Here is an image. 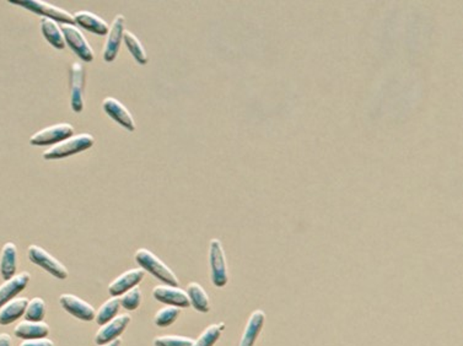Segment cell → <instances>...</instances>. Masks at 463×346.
<instances>
[{"instance_id": "6da1fadb", "label": "cell", "mask_w": 463, "mask_h": 346, "mask_svg": "<svg viewBox=\"0 0 463 346\" xmlns=\"http://www.w3.org/2000/svg\"><path fill=\"white\" fill-rule=\"evenodd\" d=\"M134 258L141 268L144 269L145 272H149L152 277L160 280L161 283L171 285V286L180 285V280L176 277V274L149 249H138Z\"/></svg>"}, {"instance_id": "7a4b0ae2", "label": "cell", "mask_w": 463, "mask_h": 346, "mask_svg": "<svg viewBox=\"0 0 463 346\" xmlns=\"http://www.w3.org/2000/svg\"><path fill=\"white\" fill-rule=\"evenodd\" d=\"M95 144V138L90 134H79L73 135L64 142H58L53 147H51L47 152H44V160H58L64 157H72L79 152H85Z\"/></svg>"}, {"instance_id": "3957f363", "label": "cell", "mask_w": 463, "mask_h": 346, "mask_svg": "<svg viewBox=\"0 0 463 346\" xmlns=\"http://www.w3.org/2000/svg\"><path fill=\"white\" fill-rule=\"evenodd\" d=\"M210 279L216 288H224L229 281V270L223 244L220 239H213L209 244Z\"/></svg>"}, {"instance_id": "277c9868", "label": "cell", "mask_w": 463, "mask_h": 346, "mask_svg": "<svg viewBox=\"0 0 463 346\" xmlns=\"http://www.w3.org/2000/svg\"><path fill=\"white\" fill-rule=\"evenodd\" d=\"M10 4L19 5L25 9L32 11L34 14L41 15L46 19L54 20L63 25H74L73 15L69 14L68 11L60 9L58 6H54L44 1V0H9Z\"/></svg>"}, {"instance_id": "5b68a950", "label": "cell", "mask_w": 463, "mask_h": 346, "mask_svg": "<svg viewBox=\"0 0 463 346\" xmlns=\"http://www.w3.org/2000/svg\"><path fill=\"white\" fill-rule=\"evenodd\" d=\"M27 255H29L31 263L39 265V268H42L47 273L53 275L54 278L59 279V280H65L68 278V269L65 268L58 259L54 258L52 254H49L47 251L41 248L39 246L31 244L27 249Z\"/></svg>"}, {"instance_id": "8992f818", "label": "cell", "mask_w": 463, "mask_h": 346, "mask_svg": "<svg viewBox=\"0 0 463 346\" xmlns=\"http://www.w3.org/2000/svg\"><path fill=\"white\" fill-rule=\"evenodd\" d=\"M73 135V126H70L68 123H59V124H54V126L44 128V129L34 133V135L30 138V144L34 147L56 145Z\"/></svg>"}, {"instance_id": "52a82bcc", "label": "cell", "mask_w": 463, "mask_h": 346, "mask_svg": "<svg viewBox=\"0 0 463 346\" xmlns=\"http://www.w3.org/2000/svg\"><path fill=\"white\" fill-rule=\"evenodd\" d=\"M60 29L63 32L65 44H68L69 47L73 49L74 53L86 63L93 62L95 53H93L91 46L89 44L88 39H85L83 32L77 29L74 25H62Z\"/></svg>"}, {"instance_id": "ba28073f", "label": "cell", "mask_w": 463, "mask_h": 346, "mask_svg": "<svg viewBox=\"0 0 463 346\" xmlns=\"http://www.w3.org/2000/svg\"><path fill=\"white\" fill-rule=\"evenodd\" d=\"M126 31V19L123 15H117L113 20L107 34V39L103 48V59L105 62L111 63L117 58L119 47L123 41V34Z\"/></svg>"}, {"instance_id": "9c48e42d", "label": "cell", "mask_w": 463, "mask_h": 346, "mask_svg": "<svg viewBox=\"0 0 463 346\" xmlns=\"http://www.w3.org/2000/svg\"><path fill=\"white\" fill-rule=\"evenodd\" d=\"M152 298L166 306L178 308H187L190 306L187 291L180 288V286H171L165 284L157 285L152 290Z\"/></svg>"}, {"instance_id": "30bf717a", "label": "cell", "mask_w": 463, "mask_h": 346, "mask_svg": "<svg viewBox=\"0 0 463 346\" xmlns=\"http://www.w3.org/2000/svg\"><path fill=\"white\" fill-rule=\"evenodd\" d=\"M84 88H85V68L75 62L70 69V106L75 113L84 109Z\"/></svg>"}, {"instance_id": "8fae6325", "label": "cell", "mask_w": 463, "mask_h": 346, "mask_svg": "<svg viewBox=\"0 0 463 346\" xmlns=\"http://www.w3.org/2000/svg\"><path fill=\"white\" fill-rule=\"evenodd\" d=\"M59 303L69 314H72L74 317L78 318L84 322L93 321L95 316H96V311L90 303L84 301L75 295H72V293L60 295Z\"/></svg>"}, {"instance_id": "7c38bea8", "label": "cell", "mask_w": 463, "mask_h": 346, "mask_svg": "<svg viewBox=\"0 0 463 346\" xmlns=\"http://www.w3.org/2000/svg\"><path fill=\"white\" fill-rule=\"evenodd\" d=\"M129 323H131V316L127 313H123V314L113 318L98 329V332L95 335V344L98 346L105 345V344L116 340L126 331Z\"/></svg>"}, {"instance_id": "4fadbf2b", "label": "cell", "mask_w": 463, "mask_h": 346, "mask_svg": "<svg viewBox=\"0 0 463 346\" xmlns=\"http://www.w3.org/2000/svg\"><path fill=\"white\" fill-rule=\"evenodd\" d=\"M145 270L142 268L129 269L127 272L121 274L119 277L115 279L112 283L108 285V293L112 298H119L123 293H127L133 288L138 286L142 283L145 277Z\"/></svg>"}, {"instance_id": "5bb4252c", "label": "cell", "mask_w": 463, "mask_h": 346, "mask_svg": "<svg viewBox=\"0 0 463 346\" xmlns=\"http://www.w3.org/2000/svg\"><path fill=\"white\" fill-rule=\"evenodd\" d=\"M103 108L108 117L112 118L115 122L119 126L126 128L128 132L136 131V122L133 119L132 114L128 111L127 107L118 101L117 98H106L103 100Z\"/></svg>"}, {"instance_id": "9a60e30c", "label": "cell", "mask_w": 463, "mask_h": 346, "mask_svg": "<svg viewBox=\"0 0 463 346\" xmlns=\"http://www.w3.org/2000/svg\"><path fill=\"white\" fill-rule=\"evenodd\" d=\"M31 275L27 272L16 274L9 280H5V283L0 285V308L3 307L5 303L16 298L21 291H24L29 285Z\"/></svg>"}, {"instance_id": "2e32d148", "label": "cell", "mask_w": 463, "mask_h": 346, "mask_svg": "<svg viewBox=\"0 0 463 346\" xmlns=\"http://www.w3.org/2000/svg\"><path fill=\"white\" fill-rule=\"evenodd\" d=\"M264 322H266V313L262 310L254 311L246 323L244 334L240 339L239 346H254L259 333L263 328Z\"/></svg>"}, {"instance_id": "e0dca14e", "label": "cell", "mask_w": 463, "mask_h": 346, "mask_svg": "<svg viewBox=\"0 0 463 346\" xmlns=\"http://www.w3.org/2000/svg\"><path fill=\"white\" fill-rule=\"evenodd\" d=\"M75 24L98 36H106L110 31L107 22L90 11H78L73 15Z\"/></svg>"}, {"instance_id": "ac0fdd59", "label": "cell", "mask_w": 463, "mask_h": 346, "mask_svg": "<svg viewBox=\"0 0 463 346\" xmlns=\"http://www.w3.org/2000/svg\"><path fill=\"white\" fill-rule=\"evenodd\" d=\"M29 305V300L26 298H15L5 303L0 308V324L1 326H9L11 323L16 322L19 318L24 316L26 308Z\"/></svg>"}, {"instance_id": "d6986e66", "label": "cell", "mask_w": 463, "mask_h": 346, "mask_svg": "<svg viewBox=\"0 0 463 346\" xmlns=\"http://www.w3.org/2000/svg\"><path fill=\"white\" fill-rule=\"evenodd\" d=\"M18 269V248L13 242L3 246L0 253V275L4 280H9L16 275Z\"/></svg>"}, {"instance_id": "ffe728a7", "label": "cell", "mask_w": 463, "mask_h": 346, "mask_svg": "<svg viewBox=\"0 0 463 346\" xmlns=\"http://www.w3.org/2000/svg\"><path fill=\"white\" fill-rule=\"evenodd\" d=\"M15 337L22 340H32V339H42L48 337L49 327L47 323L31 322L24 321L19 323L14 329Z\"/></svg>"}, {"instance_id": "44dd1931", "label": "cell", "mask_w": 463, "mask_h": 346, "mask_svg": "<svg viewBox=\"0 0 463 346\" xmlns=\"http://www.w3.org/2000/svg\"><path fill=\"white\" fill-rule=\"evenodd\" d=\"M187 295L190 298L192 307L197 312L208 313L210 311V301L208 293H205L203 286L198 283H190L187 286Z\"/></svg>"}, {"instance_id": "7402d4cb", "label": "cell", "mask_w": 463, "mask_h": 346, "mask_svg": "<svg viewBox=\"0 0 463 346\" xmlns=\"http://www.w3.org/2000/svg\"><path fill=\"white\" fill-rule=\"evenodd\" d=\"M41 31L44 34V39H47L48 44L53 46L54 48L63 49L67 46L62 29L57 24V21L44 18L41 20Z\"/></svg>"}, {"instance_id": "603a6c76", "label": "cell", "mask_w": 463, "mask_h": 346, "mask_svg": "<svg viewBox=\"0 0 463 346\" xmlns=\"http://www.w3.org/2000/svg\"><path fill=\"white\" fill-rule=\"evenodd\" d=\"M123 42L126 44V47H127L128 51L132 54L133 58L137 60L138 64H141V65L148 64L149 58H148L145 48L143 47L142 42L139 41V39H138L136 34H132L131 31H124Z\"/></svg>"}, {"instance_id": "cb8c5ba5", "label": "cell", "mask_w": 463, "mask_h": 346, "mask_svg": "<svg viewBox=\"0 0 463 346\" xmlns=\"http://www.w3.org/2000/svg\"><path fill=\"white\" fill-rule=\"evenodd\" d=\"M119 308H121L119 298H108L107 301L103 302V306L98 308V311H96L95 321H96L98 326L106 324V323L110 322L113 318L117 317L118 313H119Z\"/></svg>"}, {"instance_id": "d4e9b609", "label": "cell", "mask_w": 463, "mask_h": 346, "mask_svg": "<svg viewBox=\"0 0 463 346\" xmlns=\"http://www.w3.org/2000/svg\"><path fill=\"white\" fill-rule=\"evenodd\" d=\"M225 323H213L205 328L200 338L195 340L193 346H214L215 342L219 340L221 333L224 332Z\"/></svg>"}, {"instance_id": "484cf974", "label": "cell", "mask_w": 463, "mask_h": 346, "mask_svg": "<svg viewBox=\"0 0 463 346\" xmlns=\"http://www.w3.org/2000/svg\"><path fill=\"white\" fill-rule=\"evenodd\" d=\"M181 314V308L174 307V306H166V307L161 308L160 311H157L154 317V323L156 327L166 328L174 324L176 319L178 318Z\"/></svg>"}, {"instance_id": "4316f807", "label": "cell", "mask_w": 463, "mask_h": 346, "mask_svg": "<svg viewBox=\"0 0 463 346\" xmlns=\"http://www.w3.org/2000/svg\"><path fill=\"white\" fill-rule=\"evenodd\" d=\"M46 302L41 298H34L29 301L25 317L31 322H42L46 316Z\"/></svg>"}, {"instance_id": "83f0119b", "label": "cell", "mask_w": 463, "mask_h": 346, "mask_svg": "<svg viewBox=\"0 0 463 346\" xmlns=\"http://www.w3.org/2000/svg\"><path fill=\"white\" fill-rule=\"evenodd\" d=\"M142 291H141V288L136 286L127 293H123L121 298H119V303H121V307L127 310V311H136L142 305Z\"/></svg>"}, {"instance_id": "f1b7e54d", "label": "cell", "mask_w": 463, "mask_h": 346, "mask_svg": "<svg viewBox=\"0 0 463 346\" xmlns=\"http://www.w3.org/2000/svg\"><path fill=\"white\" fill-rule=\"evenodd\" d=\"M155 346H193L195 339L182 335H161L154 339Z\"/></svg>"}, {"instance_id": "f546056e", "label": "cell", "mask_w": 463, "mask_h": 346, "mask_svg": "<svg viewBox=\"0 0 463 346\" xmlns=\"http://www.w3.org/2000/svg\"><path fill=\"white\" fill-rule=\"evenodd\" d=\"M19 346H54V342L51 339L42 338V339H32V340H25Z\"/></svg>"}, {"instance_id": "4dcf8cb0", "label": "cell", "mask_w": 463, "mask_h": 346, "mask_svg": "<svg viewBox=\"0 0 463 346\" xmlns=\"http://www.w3.org/2000/svg\"><path fill=\"white\" fill-rule=\"evenodd\" d=\"M0 346H13L9 334H6V333L0 334Z\"/></svg>"}, {"instance_id": "1f68e13d", "label": "cell", "mask_w": 463, "mask_h": 346, "mask_svg": "<svg viewBox=\"0 0 463 346\" xmlns=\"http://www.w3.org/2000/svg\"><path fill=\"white\" fill-rule=\"evenodd\" d=\"M121 342H122L121 339H116V340H113V342H108V344H105V345L100 346H121Z\"/></svg>"}]
</instances>
